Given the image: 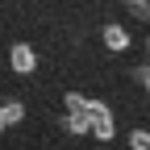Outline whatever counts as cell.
I'll list each match as a JSON object with an SVG mask.
<instances>
[{"label":"cell","instance_id":"1","mask_svg":"<svg viewBox=\"0 0 150 150\" xmlns=\"http://www.w3.org/2000/svg\"><path fill=\"white\" fill-rule=\"evenodd\" d=\"M67 108L75 112H88V121H92V134H96L100 142H108L112 134H117V121H112V108L104 100H92V96H79V92H67Z\"/></svg>","mask_w":150,"mask_h":150},{"label":"cell","instance_id":"2","mask_svg":"<svg viewBox=\"0 0 150 150\" xmlns=\"http://www.w3.org/2000/svg\"><path fill=\"white\" fill-rule=\"evenodd\" d=\"M8 67H13L17 75H29V71L38 67V54H33V46H25V42H17V46L8 50Z\"/></svg>","mask_w":150,"mask_h":150},{"label":"cell","instance_id":"3","mask_svg":"<svg viewBox=\"0 0 150 150\" xmlns=\"http://www.w3.org/2000/svg\"><path fill=\"white\" fill-rule=\"evenodd\" d=\"M104 46L117 50V54L129 50V29H125V25H104Z\"/></svg>","mask_w":150,"mask_h":150},{"label":"cell","instance_id":"4","mask_svg":"<svg viewBox=\"0 0 150 150\" xmlns=\"http://www.w3.org/2000/svg\"><path fill=\"white\" fill-rule=\"evenodd\" d=\"M63 129H67V134H88V129H92V121H88V112L67 108V112H63Z\"/></svg>","mask_w":150,"mask_h":150},{"label":"cell","instance_id":"5","mask_svg":"<svg viewBox=\"0 0 150 150\" xmlns=\"http://www.w3.org/2000/svg\"><path fill=\"white\" fill-rule=\"evenodd\" d=\"M0 117H4V125H17L25 117V104L21 100H8V104H0Z\"/></svg>","mask_w":150,"mask_h":150},{"label":"cell","instance_id":"6","mask_svg":"<svg viewBox=\"0 0 150 150\" xmlns=\"http://www.w3.org/2000/svg\"><path fill=\"white\" fill-rule=\"evenodd\" d=\"M129 146L134 150H150V129H134L129 134Z\"/></svg>","mask_w":150,"mask_h":150},{"label":"cell","instance_id":"7","mask_svg":"<svg viewBox=\"0 0 150 150\" xmlns=\"http://www.w3.org/2000/svg\"><path fill=\"white\" fill-rule=\"evenodd\" d=\"M138 79H146V92H150V42H146V67L138 71Z\"/></svg>","mask_w":150,"mask_h":150},{"label":"cell","instance_id":"8","mask_svg":"<svg viewBox=\"0 0 150 150\" xmlns=\"http://www.w3.org/2000/svg\"><path fill=\"white\" fill-rule=\"evenodd\" d=\"M0 134H4V117H0Z\"/></svg>","mask_w":150,"mask_h":150}]
</instances>
